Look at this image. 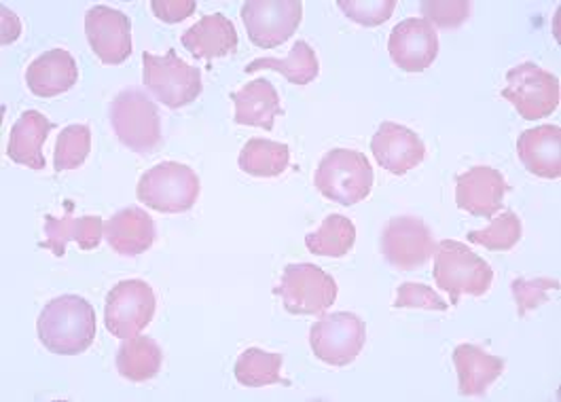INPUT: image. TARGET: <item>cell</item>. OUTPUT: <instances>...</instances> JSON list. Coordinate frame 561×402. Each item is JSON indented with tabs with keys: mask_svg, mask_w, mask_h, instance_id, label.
Returning a JSON list of instances; mask_svg holds the SVG:
<instances>
[{
	"mask_svg": "<svg viewBox=\"0 0 561 402\" xmlns=\"http://www.w3.org/2000/svg\"><path fill=\"white\" fill-rule=\"evenodd\" d=\"M36 333L51 354H83L92 347L98 333L95 310L83 297L62 295L43 308L36 320Z\"/></svg>",
	"mask_w": 561,
	"mask_h": 402,
	"instance_id": "obj_1",
	"label": "cell"
},
{
	"mask_svg": "<svg viewBox=\"0 0 561 402\" xmlns=\"http://www.w3.org/2000/svg\"><path fill=\"white\" fill-rule=\"evenodd\" d=\"M435 284L458 306L465 295L483 297L494 282V269L474 254L467 244L456 240H443L437 244L435 256Z\"/></svg>",
	"mask_w": 561,
	"mask_h": 402,
	"instance_id": "obj_2",
	"label": "cell"
},
{
	"mask_svg": "<svg viewBox=\"0 0 561 402\" xmlns=\"http://www.w3.org/2000/svg\"><path fill=\"white\" fill-rule=\"evenodd\" d=\"M374 168L367 156L352 149H333L320 159L313 185L331 202L354 206L369 197L374 188Z\"/></svg>",
	"mask_w": 561,
	"mask_h": 402,
	"instance_id": "obj_3",
	"label": "cell"
},
{
	"mask_svg": "<svg viewBox=\"0 0 561 402\" xmlns=\"http://www.w3.org/2000/svg\"><path fill=\"white\" fill-rule=\"evenodd\" d=\"M111 125L119 142L134 153L149 156L161 145V119L156 102L138 88H129L111 102Z\"/></svg>",
	"mask_w": 561,
	"mask_h": 402,
	"instance_id": "obj_4",
	"label": "cell"
},
{
	"mask_svg": "<svg viewBox=\"0 0 561 402\" xmlns=\"http://www.w3.org/2000/svg\"><path fill=\"white\" fill-rule=\"evenodd\" d=\"M199 188V179L188 165L163 161L140 176L136 195L156 213L181 215L195 206Z\"/></svg>",
	"mask_w": 561,
	"mask_h": 402,
	"instance_id": "obj_5",
	"label": "cell"
},
{
	"mask_svg": "<svg viewBox=\"0 0 561 402\" xmlns=\"http://www.w3.org/2000/svg\"><path fill=\"white\" fill-rule=\"evenodd\" d=\"M142 81L157 100L176 111L195 102L202 93V72L197 66L183 62L174 49L165 56L142 54Z\"/></svg>",
	"mask_w": 561,
	"mask_h": 402,
	"instance_id": "obj_6",
	"label": "cell"
},
{
	"mask_svg": "<svg viewBox=\"0 0 561 402\" xmlns=\"http://www.w3.org/2000/svg\"><path fill=\"white\" fill-rule=\"evenodd\" d=\"M560 79L534 62L519 64L506 72L502 97L508 100L526 122L553 115L560 106Z\"/></svg>",
	"mask_w": 561,
	"mask_h": 402,
	"instance_id": "obj_7",
	"label": "cell"
},
{
	"mask_svg": "<svg viewBox=\"0 0 561 402\" xmlns=\"http://www.w3.org/2000/svg\"><path fill=\"white\" fill-rule=\"evenodd\" d=\"M276 295L293 315H320L337 301V282L312 263L286 265Z\"/></svg>",
	"mask_w": 561,
	"mask_h": 402,
	"instance_id": "obj_8",
	"label": "cell"
},
{
	"mask_svg": "<svg viewBox=\"0 0 561 402\" xmlns=\"http://www.w3.org/2000/svg\"><path fill=\"white\" fill-rule=\"evenodd\" d=\"M156 310V292L145 279H124L106 295V331L113 337L131 340L151 324Z\"/></svg>",
	"mask_w": 561,
	"mask_h": 402,
	"instance_id": "obj_9",
	"label": "cell"
},
{
	"mask_svg": "<svg viewBox=\"0 0 561 402\" xmlns=\"http://www.w3.org/2000/svg\"><path fill=\"white\" fill-rule=\"evenodd\" d=\"M367 341L365 322L350 311H335L310 329V345L318 360L331 367H347L358 358Z\"/></svg>",
	"mask_w": 561,
	"mask_h": 402,
	"instance_id": "obj_10",
	"label": "cell"
},
{
	"mask_svg": "<svg viewBox=\"0 0 561 402\" xmlns=\"http://www.w3.org/2000/svg\"><path fill=\"white\" fill-rule=\"evenodd\" d=\"M304 20L301 0H250L242 4V22L259 49L284 45Z\"/></svg>",
	"mask_w": 561,
	"mask_h": 402,
	"instance_id": "obj_11",
	"label": "cell"
},
{
	"mask_svg": "<svg viewBox=\"0 0 561 402\" xmlns=\"http://www.w3.org/2000/svg\"><path fill=\"white\" fill-rule=\"evenodd\" d=\"M379 246L386 261L401 272L424 267L437 252L433 231L422 218L415 217L390 218L381 233Z\"/></svg>",
	"mask_w": 561,
	"mask_h": 402,
	"instance_id": "obj_12",
	"label": "cell"
},
{
	"mask_svg": "<svg viewBox=\"0 0 561 402\" xmlns=\"http://www.w3.org/2000/svg\"><path fill=\"white\" fill-rule=\"evenodd\" d=\"M85 34L98 60L119 66L131 56V22L124 11L95 4L85 13Z\"/></svg>",
	"mask_w": 561,
	"mask_h": 402,
	"instance_id": "obj_13",
	"label": "cell"
},
{
	"mask_svg": "<svg viewBox=\"0 0 561 402\" xmlns=\"http://www.w3.org/2000/svg\"><path fill=\"white\" fill-rule=\"evenodd\" d=\"M388 51L392 62L405 72H424L437 60L438 34L435 26L422 18H409L397 24L390 38Z\"/></svg>",
	"mask_w": 561,
	"mask_h": 402,
	"instance_id": "obj_14",
	"label": "cell"
},
{
	"mask_svg": "<svg viewBox=\"0 0 561 402\" xmlns=\"http://www.w3.org/2000/svg\"><path fill=\"white\" fill-rule=\"evenodd\" d=\"M506 193V179L490 165H474L456 181V204L472 217H496Z\"/></svg>",
	"mask_w": 561,
	"mask_h": 402,
	"instance_id": "obj_15",
	"label": "cell"
},
{
	"mask_svg": "<svg viewBox=\"0 0 561 402\" xmlns=\"http://www.w3.org/2000/svg\"><path fill=\"white\" fill-rule=\"evenodd\" d=\"M371 151L375 161L388 170L394 176H403L417 168L426 157L424 140L405 125L386 124L379 125L371 140Z\"/></svg>",
	"mask_w": 561,
	"mask_h": 402,
	"instance_id": "obj_16",
	"label": "cell"
},
{
	"mask_svg": "<svg viewBox=\"0 0 561 402\" xmlns=\"http://www.w3.org/2000/svg\"><path fill=\"white\" fill-rule=\"evenodd\" d=\"M517 156L534 176L558 181L561 176L560 127L540 125L526 129L517 140Z\"/></svg>",
	"mask_w": 561,
	"mask_h": 402,
	"instance_id": "obj_17",
	"label": "cell"
},
{
	"mask_svg": "<svg viewBox=\"0 0 561 402\" xmlns=\"http://www.w3.org/2000/svg\"><path fill=\"white\" fill-rule=\"evenodd\" d=\"M181 43L193 58L210 64L238 49V31L229 18H225L222 13H215L193 24L183 34Z\"/></svg>",
	"mask_w": 561,
	"mask_h": 402,
	"instance_id": "obj_18",
	"label": "cell"
},
{
	"mask_svg": "<svg viewBox=\"0 0 561 402\" xmlns=\"http://www.w3.org/2000/svg\"><path fill=\"white\" fill-rule=\"evenodd\" d=\"M104 238L115 252L124 256H138L153 246L156 222L142 208H124L104 222Z\"/></svg>",
	"mask_w": 561,
	"mask_h": 402,
	"instance_id": "obj_19",
	"label": "cell"
},
{
	"mask_svg": "<svg viewBox=\"0 0 561 402\" xmlns=\"http://www.w3.org/2000/svg\"><path fill=\"white\" fill-rule=\"evenodd\" d=\"M79 81V66L66 49H51L38 56L26 70V83L36 97H56L72 90Z\"/></svg>",
	"mask_w": 561,
	"mask_h": 402,
	"instance_id": "obj_20",
	"label": "cell"
},
{
	"mask_svg": "<svg viewBox=\"0 0 561 402\" xmlns=\"http://www.w3.org/2000/svg\"><path fill=\"white\" fill-rule=\"evenodd\" d=\"M454 365L458 371V383L462 397H481L504 372V360L488 354L485 349L462 343L454 349Z\"/></svg>",
	"mask_w": 561,
	"mask_h": 402,
	"instance_id": "obj_21",
	"label": "cell"
},
{
	"mask_svg": "<svg viewBox=\"0 0 561 402\" xmlns=\"http://www.w3.org/2000/svg\"><path fill=\"white\" fill-rule=\"evenodd\" d=\"M236 104L233 122L272 131L276 117L282 115L280 95L267 79L250 81L242 90L231 93Z\"/></svg>",
	"mask_w": 561,
	"mask_h": 402,
	"instance_id": "obj_22",
	"label": "cell"
},
{
	"mask_svg": "<svg viewBox=\"0 0 561 402\" xmlns=\"http://www.w3.org/2000/svg\"><path fill=\"white\" fill-rule=\"evenodd\" d=\"M54 129V124L38 111H26L9 134L7 156L18 165L31 168V170H43L45 168V156L43 145Z\"/></svg>",
	"mask_w": 561,
	"mask_h": 402,
	"instance_id": "obj_23",
	"label": "cell"
},
{
	"mask_svg": "<svg viewBox=\"0 0 561 402\" xmlns=\"http://www.w3.org/2000/svg\"><path fill=\"white\" fill-rule=\"evenodd\" d=\"M102 238L104 222L100 217H45V242L41 246L62 259L70 242H77L83 250H94Z\"/></svg>",
	"mask_w": 561,
	"mask_h": 402,
	"instance_id": "obj_24",
	"label": "cell"
},
{
	"mask_svg": "<svg viewBox=\"0 0 561 402\" xmlns=\"http://www.w3.org/2000/svg\"><path fill=\"white\" fill-rule=\"evenodd\" d=\"M115 363H117V371L124 379L142 383L153 379L157 372L161 371L163 352L156 340L136 335L131 340H124L122 347L117 349Z\"/></svg>",
	"mask_w": 561,
	"mask_h": 402,
	"instance_id": "obj_25",
	"label": "cell"
},
{
	"mask_svg": "<svg viewBox=\"0 0 561 402\" xmlns=\"http://www.w3.org/2000/svg\"><path fill=\"white\" fill-rule=\"evenodd\" d=\"M259 70H276L293 85H308L318 77L320 64L312 47L306 41H297L286 58H259L244 68L247 74Z\"/></svg>",
	"mask_w": 561,
	"mask_h": 402,
	"instance_id": "obj_26",
	"label": "cell"
},
{
	"mask_svg": "<svg viewBox=\"0 0 561 402\" xmlns=\"http://www.w3.org/2000/svg\"><path fill=\"white\" fill-rule=\"evenodd\" d=\"M240 170L256 179H276L290 163V149L282 142L250 138L240 153Z\"/></svg>",
	"mask_w": 561,
	"mask_h": 402,
	"instance_id": "obj_27",
	"label": "cell"
},
{
	"mask_svg": "<svg viewBox=\"0 0 561 402\" xmlns=\"http://www.w3.org/2000/svg\"><path fill=\"white\" fill-rule=\"evenodd\" d=\"M356 244V227L343 215H331L324 218L318 231L306 238V246L316 256L342 259Z\"/></svg>",
	"mask_w": 561,
	"mask_h": 402,
	"instance_id": "obj_28",
	"label": "cell"
},
{
	"mask_svg": "<svg viewBox=\"0 0 561 402\" xmlns=\"http://www.w3.org/2000/svg\"><path fill=\"white\" fill-rule=\"evenodd\" d=\"M282 363H284L282 354L249 347L240 354L233 372L238 383L247 388H265V386L282 383Z\"/></svg>",
	"mask_w": 561,
	"mask_h": 402,
	"instance_id": "obj_29",
	"label": "cell"
},
{
	"mask_svg": "<svg viewBox=\"0 0 561 402\" xmlns=\"http://www.w3.org/2000/svg\"><path fill=\"white\" fill-rule=\"evenodd\" d=\"M92 151V129L88 125H68L56 142L54 168L56 172L77 170Z\"/></svg>",
	"mask_w": 561,
	"mask_h": 402,
	"instance_id": "obj_30",
	"label": "cell"
},
{
	"mask_svg": "<svg viewBox=\"0 0 561 402\" xmlns=\"http://www.w3.org/2000/svg\"><path fill=\"white\" fill-rule=\"evenodd\" d=\"M524 227L515 213H502L499 218H492V225L481 231H470L468 242L477 246L488 248L492 252H506L517 246L522 240Z\"/></svg>",
	"mask_w": 561,
	"mask_h": 402,
	"instance_id": "obj_31",
	"label": "cell"
},
{
	"mask_svg": "<svg viewBox=\"0 0 561 402\" xmlns=\"http://www.w3.org/2000/svg\"><path fill=\"white\" fill-rule=\"evenodd\" d=\"M511 290H513V297H515V303H517V313L524 318L531 310H536L542 303H547L549 301V292L551 290H560V282L551 278H517L513 279Z\"/></svg>",
	"mask_w": 561,
	"mask_h": 402,
	"instance_id": "obj_32",
	"label": "cell"
},
{
	"mask_svg": "<svg viewBox=\"0 0 561 402\" xmlns=\"http://www.w3.org/2000/svg\"><path fill=\"white\" fill-rule=\"evenodd\" d=\"M422 13L426 15L424 20L435 24L443 31H454L458 26H462L470 18L472 4L468 0H426L420 4Z\"/></svg>",
	"mask_w": 561,
	"mask_h": 402,
	"instance_id": "obj_33",
	"label": "cell"
},
{
	"mask_svg": "<svg viewBox=\"0 0 561 402\" xmlns=\"http://www.w3.org/2000/svg\"><path fill=\"white\" fill-rule=\"evenodd\" d=\"M337 7L360 26H379L390 20L397 9L394 0H340Z\"/></svg>",
	"mask_w": 561,
	"mask_h": 402,
	"instance_id": "obj_34",
	"label": "cell"
},
{
	"mask_svg": "<svg viewBox=\"0 0 561 402\" xmlns=\"http://www.w3.org/2000/svg\"><path fill=\"white\" fill-rule=\"evenodd\" d=\"M394 308H413V310L447 311L449 303H445L433 288L417 282H405L399 292Z\"/></svg>",
	"mask_w": 561,
	"mask_h": 402,
	"instance_id": "obj_35",
	"label": "cell"
},
{
	"mask_svg": "<svg viewBox=\"0 0 561 402\" xmlns=\"http://www.w3.org/2000/svg\"><path fill=\"white\" fill-rule=\"evenodd\" d=\"M151 9L165 24H179L195 13V0H153Z\"/></svg>",
	"mask_w": 561,
	"mask_h": 402,
	"instance_id": "obj_36",
	"label": "cell"
}]
</instances>
